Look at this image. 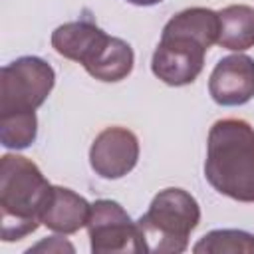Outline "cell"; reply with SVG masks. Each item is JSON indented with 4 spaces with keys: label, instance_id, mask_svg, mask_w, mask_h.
Instances as JSON below:
<instances>
[{
    "label": "cell",
    "instance_id": "cell-1",
    "mask_svg": "<svg viewBox=\"0 0 254 254\" xmlns=\"http://www.w3.org/2000/svg\"><path fill=\"white\" fill-rule=\"evenodd\" d=\"M204 177L216 192L254 202V127L248 121L226 117L210 127Z\"/></svg>",
    "mask_w": 254,
    "mask_h": 254
},
{
    "label": "cell",
    "instance_id": "cell-2",
    "mask_svg": "<svg viewBox=\"0 0 254 254\" xmlns=\"http://www.w3.org/2000/svg\"><path fill=\"white\" fill-rule=\"evenodd\" d=\"M52 187L28 157L8 153L0 159V234L4 242L22 240L38 230Z\"/></svg>",
    "mask_w": 254,
    "mask_h": 254
},
{
    "label": "cell",
    "instance_id": "cell-3",
    "mask_svg": "<svg viewBox=\"0 0 254 254\" xmlns=\"http://www.w3.org/2000/svg\"><path fill=\"white\" fill-rule=\"evenodd\" d=\"M200 222V206L185 189L169 187L155 194L147 212L137 220L147 252L179 254L189 246L190 232Z\"/></svg>",
    "mask_w": 254,
    "mask_h": 254
},
{
    "label": "cell",
    "instance_id": "cell-4",
    "mask_svg": "<svg viewBox=\"0 0 254 254\" xmlns=\"http://www.w3.org/2000/svg\"><path fill=\"white\" fill-rule=\"evenodd\" d=\"M56 83L54 67L38 56H22L0 69V115L32 113Z\"/></svg>",
    "mask_w": 254,
    "mask_h": 254
},
{
    "label": "cell",
    "instance_id": "cell-5",
    "mask_svg": "<svg viewBox=\"0 0 254 254\" xmlns=\"http://www.w3.org/2000/svg\"><path fill=\"white\" fill-rule=\"evenodd\" d=\"M87 234L93 254L147 252L137 222H133L127 210L111 198H99L91 204Z\"/></svg>",
    "mask_w": 254,
    "mask_h": 254
},
{
    "label": "cell",
    "instance_id": "cell-6",
    "mask_svg": "<svg viewBox=\"0 0 254 254\" xmlns=\"http://www.w3.org/2000/svg\"><path fill=\"white\" fill-rule=\"evenodd\" d=\"M206 48L194 38L163 32L153 52L151 71L167 85L181 87L192 83L204 65Z\"/></svg>",
    "mask_w": 254,
    "mask_h": 254
},
{
    "label": "cell",
    "instance_id": "cell-7",
    "mask_svg": "<svg viewBox=\"0 0 254 254\" xmlns=\"http://www.w3.org/2000/svg\"><path fill=\"white\" fill-rule=\"evenodd\" d=\"M139 161V139L125 127L103 129L89 147V165L101 179H121Z\"/></svg>",
    "mask_w": 254,
    "mask_h": 254
},
{
    "label": "cell",
    "instance_id": "cell-8",
    "mask_svg": "<svg viewBox=\"0 0 254 254\" xmlns=\"http://www.w3.org/2000/svg\"><path fill=\"white\" fill-rule=\"evenodd\" d=\"M208 93L222 107L248 103L254 97V60L244 54L222 58L208 77Z\"/></svg>",
    "mask_w": 254,
    "mask_h": 254
},
{
    "label": "cell",
    "instance_id": "cell-9",
    "mask_svg": "<svg viewBox=\"0 0 254 254\" xmlns=\"http://www.w3.org/2000/svg\"><path fill=\"white\" fill-rule=\"evenodd\" d=\"M107 38L109 36L91 20H75L65 22L52 32V48L60 56L85 67L107 42Z\"/></svg>",
    "mask_w": 254,
    "mask_h": 254
},
{
    "label": "cell",
    "instance_id": "cell-10",
    "mask_svg": "<svg viewBox=\"0 0 254 254\" xmlns=\"http://www.w3.org/2000/svg\"><path fill=\"white\" fill-rule=\"evenodd\" d=\"M89 212L91 204L81 194L73 192L71 189L54 185L48 204L42 210L40 222L58 234H73L87 226Z\"/></svg>",
    "mask_w": 254,
    "mask_h": 254
},
{
    "label": "cell",
    "instance_id": "cell-11",
    "mask_svg": "<svg viewBox=\"0 0 254 254\" xmlns=\"http://www.w3.org/2000/svg\"><path fill=\"white\" fill-rule=\"evenodd\" d=\"M135 54L131 46L115 36H109L107 42L101 46V50L95 54V58L85 65V71L99 79V81H121L133 71Z\"/></svg>",
    "mask_w": 254,
    "mask_h": 254
},
{
    "label": "cell",
    "instance_id": "cell-12",
    "mask_svg": "<svg viewBox=\"0 0 254 254\" xmlns=\"http://www.w3.org/2000/svg\"><path fill=\"white\" fill-rule=\"evenodd\" d=\"M220 32H218V46L244 52L254 46V8L246 4H232L218 10Z\"/></svg>",
    "mask_w": 254,
    "mask_h": 254
},
{
    "label": "cell",
    "instance_id": "cell-13",
    "mask_svg": "<svg viewBox=\"0 0 254 254\" xmlns=\"http://www.w3.org/2000/svg\"><path fill=\"white\" fill-rule=\"evenodd\" d=\"M163 32L194 38L208 50L212 44L218 42V32H220L218 12H214L210 8H202V6L181 10L165 24Z\"/></svg>",
    "mask_w": 254,
    "mask_h": 254
},
{
    "label": "cell",
    "instance_id": "cell-14",
    "mask_svg": "<svg viewBox=\"0 0 254 254\" xmlns=\"http://www.w3.org/2000/svg\"><path fill=\"white\" fill-rule=\"evenodd\" d=\"M192 252L196 254H238V252L254 254V234L246 230H234V228L210 230L192 246Z\"/></svg>",
    "mask_w": 254,
    "mask_h": 254
},
{
    "label": "cell",
    "instance_id": "cell-15",
    "mask_svg": "<svg viewBox=\"0 0 254 254\" xmlns=\"http://www.w3.org/2000/svg\"><path fill=\"white\" fill-rule=\"evenodd\" d=\"M38 137L36 111L0 115V143L6 149H26Z\"/></svg>",
    "mask_w": 254,
    "mask_h": 254
},
{
    "label": "cell",
    "instance_id": "cell-16",
    "mask_svg": "<svg viewBox=\"0 0 254 254\" xmlns=\"http://www.w3.org/2000/svg\"><path fill=\"white\" fill-rule=\"evenodd\" d=\"M127 2L133 4V6H155V4H159L163 0H127Z\"/></svg>",
    "mask_w": 254,
    "mask_h": 254
}]
</instances>
